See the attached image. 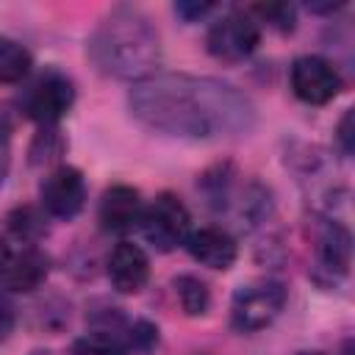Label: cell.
Instances as JSON below:
<instances>
[{
	"label": "cell",
	"mask_w": 355,
	"mask_h": 355,
	"mask_svg": "<svg viewBox=\"0 0 355 355\" xmlns=\"http://www.w3.org/2000/svg\"><path fill=\"white\" fill-rule=\"evenodd\" d=\"M338 8H344V3H308V11L313 14H333Z\"/></svg>",
	"instance_id": "obj_24"
},
{
	"label": "cell",
	"mask_w": 355,
	"mask_h": 355,
	"mask_svg": "<svg viewBox=\"0 0 355 355\" xmlns=\"http://www.w3.org/2000/svg\"><path fill=\"white\" fill-rule=\"evenodd\" d=\"M86 55L100 75L136 83L158 72L161 36L144 11L133 6H116L100 17L89 33Z\"/></svg>",
	"instance_id": "obj_2"
},
{
	"label": "cell",
	"mask_w": 355,
	"mask_h": 355,
	"mask_svg": "<svg viewBox=\"0 0 355 355\" xmlns=\"http://www.w3.org/2000/svg\"><path fill=\"white\" fill-rule=\"evenodd\" d=\"M141 211H144V202H141L139 189L128 183H114L103 191L97 202V222L108 233H128L139 227Z\"/></svg>",
	"instance_id": "obj_11"
},
{
	"label": "cell",
	"mask_w": 355,
	"mask_h": 355,
	"mask_svg": "<svg viewBox=\"0 0 355 355\" xmlns=\"http://www.w3.org/2000/svg\"><path fill=\"white\" fill-rule=\"evenodd\" d=\"M44 211L42 208H33V205H19L14 208L8 216H6V230L11 236V241H19V244H36L47 225H44Z\"/></svg>",
	"instance_id": "obj_16"
},
{
	"label": "cell",
	"mask_w": 355,
	"mask_h": 355,
	"mask_svg": "<svg viewBox=\"0 0 355 355\" xmlns=\"http://www.w3.org/2000/svg\"><path fill=\"white\" fill-rule=\"evenodd\" d=\"M14 324H17V311H14L11 300H8V294L0 291V341H6L11 336Z\"/></svg>",
	"instance_id": "obj_23"
},
{
	"label": "cell",
	"mask_w": 355,
	"mask_h": 355,
	"mask_svg": "<svg viewBox=\"0 0 355 355\" xmlns=\"http://www.w3.org/2000/svg\"><path fill=\"white\" fill-rule=\"evenodd\" d=\"M336 147L344 158H349L352 150H355V111L352 108H347L344 116L336 125Z\"/></svg>",
	"instance_id": "obj_21"
},
{
	"label": "cell",
	"mask_w": 355,
	"mask_h": 355,
	"mask_svg": "<svg viewBox=\"0 0 355 355\" xmlns=\"http://www.w3.org/2000/svg\"><path fill=\"white\" fill-rule=\"evenodd\" d=\"M158 344V327L147 319H133L128 327V338H125V349H136V352H150Z\"/></svg>",
	"instance_id": "obj_20"
},
{
	"label": "cell",
	"mask_w": 355,
	"mask_h": 355,
	"mask_svg": "<svg viewBox=\"0 0 355 355\" xmlns=\"http://www.w3.org/2000/svg\"><path fill=\"white\" fill-rule=\"evenodd\" d=\"M130 116L172 139H239L255 128L252 100L233 83L211 75L153 72L128 92Z\"/></svg>",
	"instance_id": "obj_1"
},
{
	"label": "cell",
	"mask_w": 355,
	"mask_h": 355,
	"mask_svg": "<svg viewBox=\"0 0 355 355\" xmlns=\"http://www.w3.org/2000/svg\"><path fill=\"white\" fill-rule=\"evenodd\" d=\"M50 258L36 244L0 239V291H33L47 280Z\"/></svg>",
	"instance_id": "obj_9"
},
{
	"label": "cell",
	"mask_w": 355,
	"mask_h": 355,
	"mask_svg": "<svg viewBox=\"0 0 355 355\" xmlns=\"http://www.w3.org/2000/svg\"><path fill=\"white\" fill-rule=\"evenodd\" d=\"M197 355H205V352H197Z\"/></svg>",
	"instance_id": "obj_27"
},
{
	"label": "cell",
	"mask_w": 355,
	"mask_h": 355,
	"mask_svg": "<svg viewBox=\"0 0 355 355\" xmlns=\"http://www.w3.org/2000/svg\"><path fill=\"white\" fill-rule=\"evenodd\" d=\"M108 283L119 294H139L150 280V258L133 241H119L105 258Z\"/></svg>",
	"instance_id": "obj_12"
},
{
	"label": "cell",
	"mask_w": 355,
	"mask_h": 355,
	"mask_svg": "<svg viewBox=\"0 0 355 355\" xmlns=\"http://www.w3.org/2000/svg\"><path fill=\"white\" fill-rule=\"evenodd\" d=\"M75 105V83L67 72L47 67L33 75L17 94V108L22 116L39 128H55Z\"/></svg>",
	"instance_id": "obj_3"
},
{
	"label": "cell",
	"mask_w": 355,
	"mask_h": 355,
	"mask_svg": "<svg viewBox=\"0 0 355 355\" xmlns=\"http://www.w3.org/2000/svg\"><path fill=\"white\" fill-rule=\"evenodd\" d=\"M31 355H67V352H58V349H33Z\"/></svg>",
	"instance_id": "obj_26"
},
{
	"label": "cell",
	"mask_w": 355,
	"mask_h": 355,
	"mask_svg": "<svg viewBox=\"0 0 355 355\" xmlns=\"http://www.w3.org/2000/svg\"><path fill=\"white\" fill-rule=\"evenodd\" d=\"M258 25H266L277 33H291L297 28V6L291 3H255L247 8Z\"/></svg>",
	"instance_id": "obj_17"
},
{
	"label": "cell",
	"mask_w": 355,
	"mask_h": 355,
	"mask_svg": "<svg viewBox=\"0 0 355 355\" xmlns=\"http://www.w3.org/2000/svg\"><path fill=\"white\" fill-rule=\"evenodd\" d=\"M69 355H125V347L111 338V336H103V333H86L80 338H75Z\"/></svg>",
	"instance_id": "obj_19"
},
{
	"label": "cell",
	"mask_w": 355,
	"mask_h": 355,
	"mask_svg": "<svg viewBox=\"0 0 355 355\" xmlns=\"http://www.w3.org/2000/svg\"><path fill=\"white\" fill-rule=\"evenodd\" d=\"M64 139L58 133V128H39V133L31 141V164H53L61 153H64Z\"/></svg>",
	"instance_id": "obj_18"
},
{
	"label": "cell",
	"mask_w": 355,
	"mask_h": 355,
	"mask_svg": "<svg viewBox=\"0 0 355 355\" xmlns=\"http://www.w3.org/2000/svg\"><path fill=\"white\" fill-rule=\"evenodd\" d=\"M214 8H216L214 3H197V0H180V3H175V14L183 22H197V19L208 17Z\"/></svg>",
	"instance_id": "obj_22"
},
{
	"label": "cell",
	"mask_w": 355,
	"mask_h": 355,
	"mask_svg": "<svg viewBox=\"0 0 355 355\" xmlns=\"http://www.w3.org/2000/svg\"><path fill=\"white\" fill-rule=\"evenodd\" d=\"M86 205V180L78 166L58 164L39 183V208L50 219L69 222Z\"/></svg>",
	"instance_id": "obj_8"
},
{
	"label": "cell",
	"mask_w": 355,
	"mask_h": 355,
	"mask_svg": "<svg viewBox=\"0 0 355 355\" xmlns=\"http://www.w3.org/2000/svg\"><path fill=\"white\" fill-rule=\"evenodd\" d=\"M172 288H175V297L183 308L186 316H205L208 308H211V286L200 277V275H178L172 277Z\"/></svg>",
	"instance_id": "obj_14"
},
{
	"label": "cell",
	"mask_w": 355,
	"mask_h": 355,
	"mask_svg": "<svg viewBox=\"0 0 355 355\" xmlns=\"http://www.w3.org/2000/svg\"><path fill=\"white\" fill-rule=\"evenodd\" d=\"M316 263L327 275H347L352 261V236L344 222L333 216H319L313 225Z\"/></svg>",
	"instance_id": "obj_10"
},
{
	"label": "cell",
	"mask_w": 355,
	"mask_h": 355,
	"mask_svg": "<svg viewBox=\"0 0 355 355\" xmlns=\"http://www.w3.org/2000/svg\"><path fill=\"white\" fill-rule=\"evenodd\" d=\"M288 86L294 97L305 105H327L344 89L338 67L324 55H297L288 67Z\"/></svg>",
	"instance_id": "obj_7"
},
{
	"label": "cell",
	"mask_w": 355,
	"mask_h": 355,
	"mask_svg": "<svg viewBox=\"0 0 355 355\" xmlns=\"http://www.w3.org/2000/svg\"><path fill=\"white\" fill-rule=\"evenodd\" d=\"M286 300H288V288L283 280L258 277L241 283L230 300V327L236 333H258L280 316Z\"/></svg>",
	"instance_id": "obj_4"
},
{
	"label": "cell",
	"mask_w": 355,
	"mask_h": 355,
	"mask_svg": "<svg viewBox=\"0 0 355 355\" xmlns=\"http://www.w3.org/2000/svg\"><path fill=\"white\" fill-rule=\"evenodd\" d=\"M31 50L11 36H0V83H22L31 75Z\"/></svg>",
	"instance_id": "obj_15"
},
{
	"label": "cell",
	"mask_w": 355,
	"mask_h": 355,
	"mask_svg": "<svg viewBox=\"0 0 355 355\" xmlns=\"http://www.w3.org/2000/svg\"><path fill=\"white\" fill-rule=\"evenodd\" d=\"M338 355H355V344H352V338H347V341L341 344V349H338Z\"/></svg>",
	"instance_id": "obj_25"
},
{
	"label": "cell",
	"mask_w": 355,
	"mask_h": 355,
	"mask_svg": "<svg viewBox=\"0 0 355 355\" xmlns=\"http://www.w3.org/2000/svg\"><path fill=\"white\" fill-rule=\"evenodd\" d=\"M261 44V25L247 8L222 11L205 31V50L225 64L250 58Z\"/></svg>",
	"instance_id": "obj_5"
},
{
	"label": "cell",
	"mask_w": 355,
	"mask_h": 355,
	"mask_svg": "<svg viewBox=\"0 0 355 355\" xmlns=\"http://www.w3.org/2000/svg\"><path fill=\"white\" fill-rule=\"evenodd\" d=\"M139 230L150 247H155L158 252H172L191 233V214L178 194L161 191L144 205Z\"/></svg>",
	"instance_id": "obj_6"
},
{
	"label": "cell",
	"mask_w": 355,
	"mask_h": 355,
	"mask_svg": "<svg viewBox=\"0 0 355 355\" xmlns=\"http://www.w3.org/2000/svg\"><path fill=\"white\" fill-rule=\"evenodd\" d=\"M183 247L189 250V255L200 266H208V269H216V272L230 269L236 263V258H239L236 239L230 236V230L216 227V225H205V227L191 230L186 236Z\"/></svg>",
	"instance_id": "obj_13"
}]
</instances>
